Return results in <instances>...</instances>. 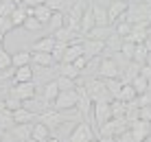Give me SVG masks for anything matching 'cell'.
Listing matches in <instances>:
<instances>
[{"mask_svg":"<svg viewBox=\"0 0 151 142\" xmlns=\"http://www.w3.org/2000/svg\"><path fill=\"white\" fill-rule=\"evenodd\" d=\"M50 15H53V11H50L46 4H37V7H33V18L35 20H40L42 24H48V20H50Z\"/></svg>","mask_w":151,"mask_h":142,"instance_id":"27","label":"cell"},{"mask_svg":"<svg viewBox=\"0 0 151 142\" xmlns=\"http://www.w3.org/2000/svg\"><path fill=\"white\" fill-rule=\"evenodd\" d=\"M50 138V129L46 125H42L40 120L35 125H31V140L33 142H46Z\"/></svg>","mask_w":151,"mask_h":142,"instance_id":"14","label":"cell"},{"mask_svg":"<svg viewBox=\"0 0 151 142\" xmlns=\"http://www.w3.org/2000/svg\"><path fill=\"white\" fill-rule=\"evenodd\" d=\"M46 0H22L24 7H37V4H44Z\"/></svg>","mask_w":151,"mask_h":142,"instance_id":"45","label":"cell"},{"mask_svg":"<svg viewBox=\"0 0 151 142\" xmlns=\"http://www.w3.org/2000/svg\"><path fill=\"white\" fill-rule=\"evenodd\" d=\"M83 55V46L81 42H70L68 48L64 52V59H61V64H75V59H79Z\"/></svg>","mask_w":151,"mask_h":142,"instance_id":"13","label":"cell"},{"mask_svg":"<svg viewBox=\"0 0 151 142\" xmlns=\"http://www.w3.org/2000/svg\"><path fill=\"white\" fill-rule=\"evenodd\" d=\"M4 107H7L9 112H15V109L22 107V101L15 98V96H11V94H7V96H4Z\"/></svg>","mask_w":151,"mask_h":142,"instance_id":"37","label":"cell"},{"mask_svg":"<svg viewBox=\"0 0 151 142\" xmlns=\"http://www.w3.org/2000/svg\"><path fill=\"white\" fill-rule=\"evenodd\" d=\"M55 83H57V87H59V92L75 90V87H77V81H72V79H68V77H61V75L55 79Z\"/></svg>","mask_w":151,"mask_h":142,"instance_id":"31","label":"cell"},{"mask_svg":"<svg viewBox=\"0 0 151 142\" xmlns=\"http://www.w3.org/2000/svg\"><path fill=\"white\" fill-rule=\"evenodd\" d=\"M11 66L13 68H22V66H31V50H20L11 55Z\"/></svg>","mask_w":151,"mask_h":142,"instance_id":"23","label":"cell"},{"mask_svg":"<svg viewBox=\"0 0 151 142\" xmlns=\"http://www.w3.org/2000/svg\"><path fill=\"white\" fill-rule=\"evenodd\" d=\"M99 142H116L114 138H99Z\"/></svg>","mask_w":151,"mask_h":142,"instance_id":"48","label":"cell"},{"mask_svg":"<svg viewBox=\"0 0 151 142\" xmlns=\"http://www.w3.org/2000/svg\"><path fill=\"white\" fill-rule=\"evenodd\" d=\"M92 114H94V120H96L99 127L105 125V123H110V120H112L110 101H96V103H92Z\"/></svg>","mask_w":151,"mask_h":142,"instance_id":"6","label":"cell"},{"mask_svg":"<svg viewBox=\"0 0 151 142\" xmlns=\"http://www.w3.org/2000/svg\"><path fill=\"white\" fill-rule=\"evenodd\" d=\"M61 77H68V79H72V81H79L81 79V72L77 70L72 64H61V72H59Z\"/></svg>","mask_w":151,"mask_h":142,"instance_id":"30","label":"cell"},{"mask_svg":"<svg viewBox=\"0 0 151 142\" xmlns=\"http://www.w3.org/2000/svg\"><path fill=\"white\" fill-rule=\"evenodd\" d=\"M83 46V55L88 57V59H94V57H101V52L105 50V42H96V39H83L81 42Z\"/></svg>","mask_w":151,"mask_h":142,"instance_id":"10","label":"cell"},{"mask_svg":"<svg viewBox=\"0 0 151 142\" xmlns=\"http://www.w3.org/2000/svg\"><path fill=\"white\" fill-rule=\"evenodd\" d=\"M79 105V94H77V87L75 90H66V92H59L57 98L53 101V109L57 112H70Z\"/></svg>","mask_w":151,"mask_h":142,"instance_id":"2","label":"cell"},{"mask_svg":"<svg viewBox=\"0 0 151 142\" xmlns=\"http://www.w3.org/2000/svg\"><path fill=\"white\" fill-rule=\"evenodd\" d=\"M149 138H151V123H149Z\"/></svg>","mask_w":151,"mask_h":142,"instance_id":"53","label":"cell"},{"mask_svg":"<svg viewBox=\"0 0 151 142\" xmlns=\"http://www.w3.org/2000/svg\"><path fill=\"white\" fill-rule=\"evenodd\" d=\"M11 2H13V4H22V0H11Z\"/></svg>","mask_w":151,"mask_h":142,"instance_id":"51","label":"cell"},{"mask_svg":"<svg viewBox=\"0 0 151 142\" xmlns=\"http://www.w3.org/2000/svg\"><path fill=\"white\" fill-rule=\"evenodd\" d=\"M134 50H136V44H134V42H127V39H123L121 52H123L125 57H127V59H132V57H134Z\"/></svg>","mask_w":151,"mask_h":142,"instance_id":"40","label":"cell"},{"mask_svg":"<svg viewBox=\"0 0 151 142\" xmlns=\"http://www.w3.org/2000/svg\"><path fill=\"white\" fill-rule=\"evenodd\" d=\"M46 142H59V140H57V138H48V140H46Z\"/></svg>","mask_w":151,"mask_h":142,"instance_id":"50","label":"cell"},{"mask_svg":"<svg viewBox=\"0 0 151 142\" xmlns=\"http://www.w3.org/2000/svg\"><path fill=\"white\" fill-rule=\"evenodd\" d=\"M114 140H116V142H136V140H134V136L129 133V129L123 131V133H118V136H114Z\"/></svg>","mask_w":151,"mask_h":142,"instance_id":"43","label":"cell"},{"mask_svg":"<svg viewBox=\"0 0 151 142\" xmlns=\"http://www.w3.org/2000/svg\"><path fill=\"white\" fill-rule=\"evenodd\" d=\"M22 107H24V109H29V112L33 114L35 118H37V116H42L44 112H48V109H50V103H46L42 96H37V94H35L33 98H29V101H24V103H22Z\"/></svg>","mask_w":151,"mask_h":142,"instance_id":"7","label":"cell"},{"mask_svg":"<svg viewBox=\"0 0 151 142\" xmlns=\"http://www.w3.org/2000/svg\"><path fill=\"white\" fill-rule=\"evenodd\" d=\"M92 9V18H94V26H112L110 20H107V11L99 4H90Z\"/></svg>","mask_w":151,"mask_h":142,"instance_id":"18","label":"cell"},{"mask_svg":"<svg viewBox=\"0 0 151 142\" xmlns=\"http://www.w3.org/2000/svg\"><path fill=\"white\" fill-rule=\"evenodd\" d=\"M9 68H13L11 66V52H7L4 48H0V72L9 70Z\"/></svg>","mask_w":151,"mask_h":142,"instance_id":"38","label":"cell"},{"mask_svg":"<svg viewBox=\"0 0 151 142\" xmlns=\"http://www.w3.org/2000/svg\"><path fill=\"white\" fill-rule=\"evenodd\" d=\"M9 94L15 98H20V101H29V98H33L35 94V81H31V83H11V87H9Z\"/></svg>","mask_w":151,"mask_h":142,"instance_id":"5","label":"cell"},{"mask_svg":"<svg viewBox=\"0 0 151 142\" xmlns=\"http://www.w3.org/2000/svg\"><path fill=\"white\" fill-rule=\"evenodd\" d=\"M57 94H59V87H57V83H55V81H48V83H44V87H42V94H40V96L44 98L46 103H53L55 98H57Z\"/></svg>","mask_w":151,"mask_h":142,"instance_id":"22","label":"cell"},{"mask_svg":"<svg viewBox=\"0 0 151 142\" xmlns=\"http://www.w3.org/2000/svg\"><path fill=\"white\" fill-rule=\"evenodd\" d=\"M121 46H123V37H118L116 33H112L110 37L105 39V48H110L112 52H118V50H121Z\"/></svg>","mask_w":151,"mask_h":142,"instance_id":"32","label":"cell"},{"mask_svg":"<svg viewBox=\"0 0 151 142\" xmlns=\"http://www.w3.org/2000/svg\"><path fill=\"white\" fill-rule=\"evenodd\" d=\"M147 92L151 94V79H149V87H147Z\"/></svg>","mask_w":151,"mask_h":142,"instance_id":"52","label":"cell"},{"mask_svg":"<svg viewBox=\"0 0 151 142\" xmlns=\"http://www.w3.org/2000/svg\"><path fill=\"white\" fill-rule=\"evenodd\" d=\"M129 133L134 136V140L136 142H145L149 138V123L147 120H134V123H129Z\"/></svg>","mask_w":151,"mask_h":142,"instance_id":"9","label":"cell"},{"mask_svg":"<svg viewBox=\"0 0 151 142\" xmlns=\"http://www.w3.org/2000/svg\"><path fill=\"white\" fill-rule=\"evenodd\" d=\"M121 2H132V0H121Z\"/></svg>","mask_w":151,"mask_h":142,"instance_id":"55","label":"cell"},{"mask_svg":"<svg viewBox=\"0 0 151 142\" xmlns=\"http://www.w3.org/2000/svg\"><path fill=\"white\" fill-rule=\"evenodd\" d=\"M145 142H147V140H145Z\"/></svg>","mask_w":151,"mask_h":142,"instance_id":"59","label":"cell"},{"mask_svg":"<svg viewBox=\"0 0 151 142\" xmlns=\"http://www.w3.org/2000/svg\"><path fill=\"white\" fill-rule=\"evenodd\" d=\"M116 98H118V101H123V103H134L138 98V94L132 87V83H123V87H121V92H118Z\"/></svg>","mask_w":151,"mask_h":142,"instance_id":"24","label":"cell"},{"mask_svg":"<svg viewBox=\"0 0 151 142\" xmlns=\"http://www.w3.org/2000/svg\"><path fill=\"white\" fill-rule=\"evenodd\" d=\"M147 4H149V9H151V0H147Z\"/></svg>","mask_w":151,"mask_h":142,"instance_id":"54","label":"cell"},{"mask_svg":"<svg viewBox=\"0 0 151 142\" xmlns=\"http://www.w3.org/2000/svg\"><path fill=\"white\" fill-rule=\"evenodd\" d=\"M149 31H151V20H149Z\"/></svg>","mask_w":151,"mask_h":142,"instance_id":"56","label":"cell"},{"mask_svg":"<svg viewBox=\"0 0 151 142\" xmlns=\"http://www.w3.org/2000/svg\"><path fill=\"white\" fill-rule=\"evenodd\" d=\"M0 142H2V133H0Z\"/></svg>","mask_w":151,"mask_h":142,"instance_id":"57","label":"cell"},{"mask_svg":"<svg viewBox=\"0 0 151 142\" xmlns=\"http://www.w3.org/2000/svg\"><path fill=\"white\" fill-rule=\"evenodd\" d=\"M147 55H149V50L145 48V44H136V50H134L132 61H136V64L142 66V64H145V59H147Z\"/></svg>","mask_w":151,"mask_h":142,"instance_id":"35","label":"cell"},{"mask_svg":"<svg viewBox=\"0 0 151 142\" xmlns=\"http://www.w3.org/2000/svg\"><path fill=\"white\" fill-rule=\"evenodd\" d=\"M31 64H35L37 68H50L55 61L48 52H31Z\"/></svg>","mask_w":151,"mask_h":142,"instance_id":"20","label":"cell"},{"mask_svg":"<svg viewBox=\"0 0 151 142\" xmlns=\"http://www.w3.org/2000/svg\"><path fill=\"white\" fill-rule=\"evenodd\" d=\"M129 9V2H121V0H112V4L105 9L107 11V20H110V24H114L118 18H121L123 13H127Z\"/></svg>","mask_w":151,"mask_h":142,"instance_id":"11","label":"cell"},{"mask_svg":"<svg viewBox=\"0 0 151 142\" xmlns=\"http://www.w3.org/2000/svg\"><path fill=\"white\" fill-rule=\"evenodd\" d=\"M55 37L53 35H46V37H40L37 42H33L31 44V52H53V48H55Z\"/></svg>","mask_w":151,"mask_h":142,"instance_id":"12","label":"cell"},{"mask_svg":"<svg viewBox=\"0 0 151 142\" xmlns=\"http://www.w3.org/2000/svg\"><path fill=\"white\" fill-rule=\"evenodd\" d=\"M112 33H114L112 26H94V29H92L86 37H88V39H96V42H105Z\"/></svg>","mask_w":151,"mask_h":142,"instance_id":"17","label":"cell"},{"mask_svg":"<svg viewBox=\"0 0 151 142\" xmlns=\"http://www.w3.org/2000/svg\"><path fill=\"white\" fill-rule=\"evenodd\" d=\"M145 48H147V50L151 52V35H149V37H147V42H145Z\"/></svg>","mask_w":151,"mask_h":142,"instance_id":"46","label":"cell"},{"mask_svg":"<svg viewBox=\"0 0 151 142\" xmlns=\"http://www.w3.org/2000/svg\"><path fill=\"white\" fill-rule=\"evenodd\" d=\"M66 118H70V114L68 112H57V109L50 107L48 112H44L42 116H37V120L42 125H46L48 129H55V127H59L61 123H66Z\"/></svg>","mask_w":151,"mask_h":142,"instance_id":"3","label":"cell"},{"mask_svg":"<svg viewBox=\"0 0 151 142\" xmlns=\"http://www.w3.org/2000/svg\"><path fill=\"white\" fill-rule=\"evenodd\" d=\"M90 142H99V140H90Z\"/></svg>","mask_w":151,"mask_h":142,"instance_id":"58","label":"cell"},{"mask_svg":"<svg viewBox=\"0 0 151 142\" xmlns=\"http://www.w3.org/2000/svg\"><path fill=\"white\" fill-rule=\"evenodd\" d=\"M103 83H105L107 92H110V96L114 101V98L118 96V92H121V87H123V81H121V79H103Z\"/></svg>","mask_w":151,"mask_h":142,"instance_id":"28","label":"cell"},{"mask_svg":"<svg viewBox=\"0 0 151 142\" xmlns=\"http://www.w3.org/2000/svg\"><path fill=\"white\" fill-rule=\"evenodd\" d=\"M15 123H13V112H9V109H4V112H0V131H9L13 129Z\"/></svg>","mask_w":151,"mask_h":142,"instance_id":"29","label":"cell"},{"mask_svg":"<svg viewBox=\"0 0 151 142\" xmlns=\"http://www.w3.org/2000/svg\"><path fill=\"white\" fill-rule=\"evenodd\" d=\"M99 79H121V72H118V66L112 61V57H105L99 64Z\"/></svg>","mask_w":151,"mask_h":142,"instance_id":"8","label":"cell"},{"mask_svg":"<svg viewBox=\"0 0 151 142\" xmlns=\"http://www.w3.org/2000/svg\"><path fill=\"white\" fill-rule=\"evenodd\" d=\"M22 26H24L27 31H40V29H44V24H42L40 20H35L33 15H29V18L24 20V24H22Z\"/></svg>","mask_w":151,"mask_h":142,"instance_id":"39","label":"cell"},{"mask_svg":"<svg viewBox=\"0 0 151 142\" xmlns=\"http://www.w3.org/2000/svg\"><path fill=\"white\" fill-rule=\"evenodd\" d=\"M145 66H149V68H151V52L147 55V59H145Z\"/></svg>","mask_w":151,"mask_h":142,"instance_id":"47","label":"cell"},{"mask_svg":"<svg viewBox=\"0 0 151 142\" xmlns=\"http://www.w3.org/2000/svg\"><path fill=\"white\" fill-rule=\"evenodd\" d=\"M15 7H18V4H13L11 0H0V18H9Z\"/></svg>","mask_w":151,"mask_h":142,"instance_id":"36","label":"cell"},{"mask_svg":"<svg viewBox=\"0 0 151 142\" xmlns=\"http://www.w3.org/2000/svg\"><path fill=\"white\" fill-rule=\"evenodd\" d=\"M44 4L50 9V11H61L64 13V9H66V0H46Z\"/></svg>","mask_w":151,"mask_h":142,"instance_id":"41","label":"cell"},{"mask_svg":"<svg viewBox=\"0 0 151 142\" xmlns=\"http://www.w3.org/2000/svg\"><path fill=\"white\" fill-rule=\"evenodd\" d=\"M11 31H13L11 20H9V18H0V33L7 35V33H11Z\"/></svg>","mask_w":151,"mask_h":142,"instance_id":"42","label":"cell"},{"mask_svg":"<svg viewBox=\"0 0 151 142\" xmlns=\"http://www.w3.org/2000/svg\"><path fill=\"white\" fill-rule=\"evenodd\" d=\"M132 87L136 90L138 96H140V94H147L149 81H147V79H142V77H136V79H132Z\"/></svg>","mask_w":151,"mask_h":142,"instance_id":"34","label":"cell"},{"mask_svg":"<svg viewBox=\"0 0 151 142\" xmlns=\"http://www.w3.org/2000/svg\"><path fill=\"white\" fill-rule=\"evenodd\" d=\"M2 44H4V35L0 33V48H2Z\"/></svg>","mask_w":151,"mask_h":142,"instance_id":"49","label":"cell"},{"mask_svg":"<svg viewBox=\"0 0 151 142\" xmlns=\"http://www.w3.org/2000/svg\"><path fill=\"white\" fill-rule=\"evenodd\" d=\"M33 77H35V72H33V68H31V66L15 68V72H13V83H31V81H33Z\"/></svg>","mask_w":151,"mask_h":142,"instance_id":"15","label":"cell"},{"mask_svg":"<svg viewBox=\"0 0 151 142\" xmlns=\"http://www.w3.org/2000/svg\"><path fill=\"white\" fill-rule=\"evenodd\" d=\"M110 107H112V118L114 120H121V118L127 120V103L114 98V101H110Z\"/></svg>","mask_w":151,"mask_h":142,"instance_id":"21","label":"cell"},{"mask_svg":"<svg viewBox=\"0 0 151 142\" xmlns=\"http://www.w3.org/2000/svg\"><path fill=\"white\" fill-rule=\"evenodd\" d=\"M88 61H90V59H88V57H86V55H81V57H79V59H75V64H72V66H75V68H77V70H79V72H81V70H83V68H86V64H88Z\"/></svg>","mask_w":151,"mask_h":142,"instance_id":"44","label":"cell"},{"mask_svg":"<svg viewBox=\"0 0 151 142\" xmlns=\"http://www.w3.org/2000/svg\"><path fill=\"white\" fill-rule=\"evenodd\" d=\"M66 48H68V44H66V42H55V48H53V52H50L53 61H59V64H61V59H64V52H66Z\"/></svg>","mask_w":151,"mask_h":142,"instance_id":"33","label":"cell"},{"mask_svg":"<svg viewBox=\"0 0 151 142\" xmlns=\"http://www.w3.org/2000/svg\"><path fill=\"white\" fill-rule=\"evenodd\" d=\"M94 29V18H92V9L88 7L86 11H83V15H81V22H79V33L86 37L90 31Z\"/></svg>","mask_w":151,"mask_h":142,"instance_id":"16","label":"cell"},{"mask_svg":"<svg viewBox=\"0 0 151 142\" xmlns=\"http://www.w3.org/2000/svg\"><path fill=\"white\" fill-rule=\"evenodd\" d=\"M90 140H94V131H92V127L86 120L77 123L75 129H72L70 136H68V142H90Z\"/></svg>","mask_w":151,"mask_h":142,"instance_id":"4","label":"cell"},{"mask_svg":"<svg viewBox=\"0 0 151 142\" xmlns=\"http://www.w3.org/2000/svg\"><path fill=\"white\" fill-rule=\"evenodd\" d=\"M27 18H29V13H27V7H24V4H18V7L13 9V13L9 15V20H11L13 29L22 26V24H24V20H27Z\"/></svg>","mask_w":151,"mask_h":142,"instance_id":"19","label":"cell"},{"mask_svg":"<svg viewBox=\"0 0 151 142\" xmlns=\"http://www.w3.org/2000/svg\"><path fill=\"white\" fill-rule=\"evenodd\" d=\"M33 120H35V116L29 112V109H24V107H20V109L13 112V123L15 125H31Z\"/></svg>","mask_w":151,"mask_h":142,"instance_id":"25","label":"cell"},{"mask_svg":"<svg viewBox=\"0 0 151 142\" xmlns=\"http://www.w3.org/2000/svg\"><path fill=\"white\" fill-rule=\"evenodd\" d=\"M64 13L61 11H53V15H50V20H48V24H46V29H48V35H53L55 31H59L61 26H64Z\"/></svg>","mask_w":151,"mask_h":142,"instance_id":"26","label":"cell"},{"mask_svg":"<svg viewBox=\"0 0 151 142\" xmlns=\"http://www.w3.org/2000/svg\"><path fill=\"white\" fill-rule=\"evenodd\" d=\"M83 87H86L88 98H90L92 103H96V101H112V96H110V92H107L103 79H88V81L83 83Z\"/></svg>","mask_w":151,"mask_h":142,"instance_id":"1","label":"cell"}]
</instances>
